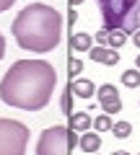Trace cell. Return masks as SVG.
I'll return each instance as SVG.
<instances>
[{
	"mask_svg": "<svg viewBox=\"0 0 140 155\" xmlns=\"http://www.w3.org/2000/svg\"><path fill=\"white\" fill-rule=\"evenodd\" d=\"M57 72L44 60H18L0 80V101L23 111H39L50 104Z\"/></svg>",
	"mask_w": 140,
	"mask_h": 155,
	"instance_id": "cell-1",
	"label": "cell"
},
{
	"mask_svg": "<svg viewBox=\"0 0 140 155\" xmlns=\"http://www.w3.org/2000/svg\"><path fill=\"white\" fill-rule=\"evenodd\" d=\"M60 31H62L60 13L44 3L26 5L13 21V36H16L18 47L36 52V54L55 49L60 44Z\"/></svg>",
	"mask_w": 140,
	"mask_h": 155,
	"instance_id": "cell-2",
	"label": "cell"
},
{
	"mask_svg": "<svg viewBox=\"0 0 140 155\" xmlns=\"http://www.w3.org/2000/svg\"><path fill=\"white\" fill-rule=\"evenodd\" d=\"M101 8L104 28L135 34L140 26V0H96Z\"/></svg>",
	"mask_w": 140,
	"mask_h": 155,
	"instance_id": "cell-3",
	"label": "cell"
},
{
	"mask_svg": "<svg viewBox=\"0 0 140 155\" xmlns=\"http://www.w3.org/2000/svg\"><path fill=\"white\" fill-rule=\"evenodd\" d=\"M78 137L70 127H50L39 134L36 155H73Z\"/></svg>",
	"mask_w": 140,
	"mask_h": 155,
	"instance_id": "cell-4",
	"label": "cell"
},
{
	"mask_svg": "<svg viewBox=\"0 0 140 155\" xmlns=\"http://www.w3.org/2000/svg\"><path fill=\"white\" fill-rule=\"evenodd\" d=\"M29 127L16 119H0V155H26Z\"/></svg>",
	"mask_w": 140,
	"mask_h": 155,
	"instance_id": "cell-5",
	"label": "cell"
},
{
	"mask_svg": "<svg viewBox=\"0 0 140 155\" xmlns=\"http://www.w3.org/2000/svg\"><path fill=\"white\" fill-rule=\"evenodd\" d=\"M99 101H101V106H104V111L107 114H119L122 111V101H119V91L114 88V85H101L99 91Z\"/></svg>",
	"mask_w": 140,
	"mask_h": 155,
	"instance_id": "cell-6",
	"label": "cell"
},
{
	"mask_svg": "<svg viewBox=\"0 0 140 155\" xmlns=\"http://www.w3.org/2000/svg\"><path fill=\"white\" fill-rule=\"evenodd\" d=\"M91 60L101 62V65H117L119 54L114 49H107V47H91Z\"/></svg>",
	"mask_w": 140,
	"mask_h": 155,
	"instance_id": "cell-7",
	"label": "cell"
},
{
	"mask_svg": "<svg viewBox=\"0 0 140 155\" xmlns=\"http://www.w3.org/2000/svg\"><path fill=\"white\" fill-rule=\"evenodd\" d=\"M67 88L73 91V96H78V98H91V96L96 93V88H94V83L91 80H86V78H78V80H67Z\"/></svg>",
	"mask_w": 140,
	"mask_h": 155,
	"instance_id": "cell-8",
	"label": "cell"
},
{
	"mask_svg": "<svg viewBox=\"0 0 140 155\" xmlns=\"http://www.w3.org/2000/svg\"><path fill=\"white\" fill-rule=\"evenodd\" d=\"M78 147L83 150V153L94 155V153H99V147H101V137H99L96 132H86L83 137L78 140Z\"/></svg>",
	"mask_w": 140,
	"mask_h": 155,
	"instance_id": "cell-9",
	"label": "cell"
},
{
	"mask_svg": "<svg viewBox=\"0 0 140 155\" xmlns=\"http://www.w3.org/2000/svg\"><path fill=\"white\" fill-rule=\"evenodd\" d=\"M67 119H70V124H67V127L73 129V132H83V129L91 127V116L86 114V111H73Z\"/></svg>",
	"mask_w": 140,
	"mask_h": 155,
	"instance_id": "cell-10",
	"label": "cell"
},
{
	"mask_svg": "<svg viewBox=\"0 0 140 155\" xmlns=\"http://www.w3.org/2000/svg\"><path fill=\"white\" fill-rule=\"evenodd\" d=\"M91 39L94 36H88V34H70V49L73 52H88Z\"/></svg>",
	"mask_w": 140,
	"mask_h": 155,
	"instance_id": "cell-11",
	"label": "cell"
},
{
	"mask_svg": "<svg viewBox=\"0 0 140 155\" xmlns=\"http://www.w3.org/2000/svg\"><path fill=\"white\" fill-rule=\"evenodd\" d=\"M112 134L117 140H127L130 134H132V124L130 122H117V124H112Z\"/></svg>",
	"mask_w": 140,
	"mask_h": 155,
	"instance_id": "cell-12",
	"label": "cell"
},
{
	"mask_svg": "<svg viewBox=\"0 0 140 155\" xmlns=\"http://www.w3.org/2000/svg\"><path fill=\"white\" fill-rule=\"evenodd\" d=\"M122 83L127 85V88H138L140 85V72L138 70H125L122 72Z\"/></svg>",
	"mask_w": 140,
	"mask_h": 155,
	"instance_id": "cell-13",
	"label": "cell"
},
{
	"mask_svg": "<svg viewBox=\"0 0 140 155\" xmlns=\"http://www.w3.org/2000/svg\"><path fill=\"white\" fill-rule=\"evenodd\" d=\"M94 127L96 132H107V129H112V119H109V114H101L94 119Z\"/></svg>",
	"mask_w": 140,
	"mask_h": 155,
	"instance_id": "cell-14",
	"label": "cell"
},
{
	"mask_svg": "<svg viewBox=\"0 0 140 155\" xmlns=\"http://www.w3.org/2000/svg\"><path fill=\"white\" fill-rule=\"evenodd\" d=\"M80 70H83V62H80L78 57H70V62H67V75H70V78H78Z\"/></svg>",
	"mask_w": 140,
	"mask_h": 155,
	"instance_id": "cell-15",
	"label": "cell"
},
{
	"mask_svg": "<svg viewBox=\"0 0 140 155\" xmlns=\"http://www.w3.org/2000/svg\"><path fill=\"white\" fill-rule=\"evenodd\" d=\"M125 39H127V36H125V31H117V28L109 31V44H112V47H122Z\"/></svg>",
	"mask_w": 140,
	"mask_h": 155,
	"instance_id": "cell-16",
	"label": "cell"
},
{
	"mask_svg": "<svg viewBox=\"0 0 140 155\" xmlns=\"http://www.w3.org/2000/svg\"><path fill=\"white\" fill-rule=\"evenodd\" d=\"M96 41H99V44L101 47H104V44H109V28H101V31H96Z\"/></svg>",
	"mask_w": 140,
	"mask_h": 155,
	"instance_id": "cell-17",
	"label": "cell"
},
{
	"mask_svg": "<svg viewBox=\"0 0 140 155\" xmlns=\"http://www.w3.org/2000/svg\"><path fill=\"white\" fill-rule=\"evenodd\" d=\"M75 21H78V13H75L73 8H70V11H67V26L73 28V23H75Z\"/></svg>",
	"mask_w": 140,
	"mask_h": 155,
	"instance_id": "cell-18",
	"label": "cell"
},
{
	"mask_svg": "<svg viewBox=\"0 0 140 155\" xmlns=\"http://www.w3.org/2000/svg\"><path fill=\"white\" fill-rule=\"evenodd\" d=\"M13 3H16V0H0V13H3V11H8V8H11Z\"/></svg>",
	"mask_w": 140,
	"mask_h": 155,
	"instance_id": "cell-19",
	"label": "cell"
},
{
	"mask_svg": "<svg viewBox=\"0 0 140 155\" xmlns=\"http://www.w3.org/2000/svg\"><path fill=\"white\" fill-rule=\"evenodd\" d=\"M5 57V39H3V34H0V60Z\"/></svg>",
	"mask_w": 140,
	"mask_h": 155,
	"instance_id": "cell-20",
	"label": "cell"
},
{
	"mask_svg": "<svg viewBox=\"0 0 140 155\" xmlns=\"http://www.w3.org/2000/svg\"><path fill=\"white\" fill-rule=\"evenodd\" d=\"M132 41H135V44L140 47V31H135V34H132Z\"/></svg>",
	"mask_w": 140,
	"mask_h": 155,
	"instance_id": "cell-21",
	"label": "cell"
},
{
	"mask_svg": "<svg viewBox=\"0 0 140 155\" xmlns=\"http://www.w3.org/2000/svg\"><path fill=\"white\" fill-rule=\"evenodd\" d=\"M80 3H83V0H67V5L73 8V5H80Z\"/></svg>",
	"mask_w": 140,
	"mask_h": 155,
	"instance_id": "cell-22",
	"label": "cell"
},
{
	"mask_svg": "<svg viewBox=\"0 0 140 155\" xmlns=\"http://www.w3.org/2000/svg\"><path fill=\"white\" fill-rule=\"evenodd\" d=\"M112 155H130V153H125V150H117V153H112Z\"/></svg>",
	"mask_w": 140,
	"mask_h": 155,
	"instance_id": "cell-23",
	"label": "cell"
},
{
	"mask_svg": "<svg viewBox=\"0 0 140 155\" xmlns=\"http://www.w3.org/2000/svg\"><path fill=\"white\" fill-rule=\"evenodd\" d=\"M135 65H138V67H140V57H138V60H135Z\"/></svg>",
	"mask_w": 140,
	"mask_h": 155,
	"instance_id": "cell-24",
	"label": "cell"
},
{
	"mask_svg": "<svg viewBox=\"0 0 140 155\" xmlns=\"http://www.w3.org/2000/svg\"><path fill=\"white\" fill-rule=\"evenodd\" d=\"M138 155H140V153H138Z\"/></svg>",
	"mask_w": 140,
	"mask_h": 155,
	"instance_id": "cell-25",
	"label": "cell"
},
{
	"mask_svg": "<svg viewBox=\"0 0 140 155\" xmlns=\"http://www.w3.org/2000/svg\"><path fill=\"white\" fill-rule=\"evenodd\" d=\"M94 155H96V153H94Z\"/></svg>",
	"mask_w": 140,
	"mask_h": 155,
	"instance_id": "cell-26",
	"label": "cell"
}]
</instances>
